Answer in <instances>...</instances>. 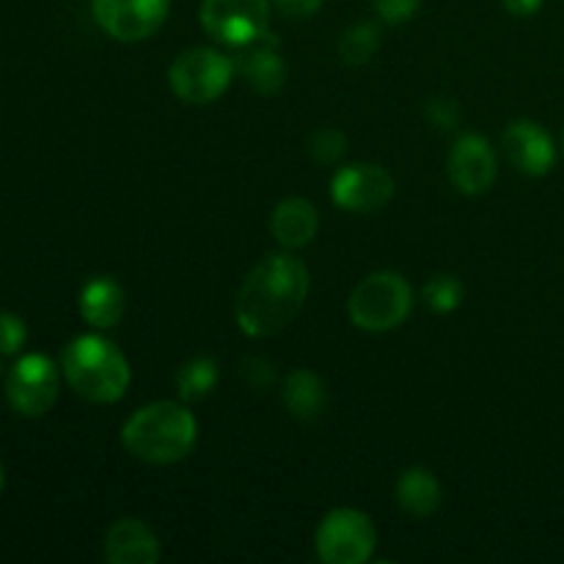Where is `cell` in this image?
Instances as JSON below:
<instances>
[{
  "label": "cell",
  "instance_id": "obj_1",
  "mask_svg": "<svg viewBox=\"0 0 564 564\" xmlns=\"http://www.w3.org/2000/svg\"><path fill=\"white\" fill-rule=\"evenodd\" d=\"M308 268L290 253H270L242 281L235 303V319L251 339L281 334L306 306Z\"/></svg>",
  "mask_w": 564,
  "mask_h": 564
},
{
  "label": "cell",
  "instance_id": "obj_2",
  "mask_svg": "<svg viewBox=\"0 0 564 564\" xmlns=\"http://www.w3.org/2000/svg\"><path fill=\"white\" fill-rule=\"evenodd\" d=\"M121 444L135 460L152 466H174L193 455L198 444V422L180 402L160 400L132 413L121 427Z\"/></svg>",
  "mask_w": 564,
  "mask_h": 564
},
{
  "label": "cell",
  "instance_id": "obj_3",
  "mask_svg": "<svg viewBox=\"0 0 564 564\" xmlns=\"http://www.w3.org/2000/svg\"><path fill=\"white\" fill-rule=\"evenodd\" d=\"M61 369L77 397L94 405L119 402L130 389V361L110 339L99 334L75 336L64 347Z\"/></svg>",
  "mask_w": 564,
  "mask_h": 564
},
{
  "label": "cell",
  "instance_id": "obj_4",
  "mask_svg": "<svg viewBox=\"0 0 564 564\" xmlns=\"http://www.w3.org/2000/svg\"><path fill=\"white\" fill-rule=\"evenodd\" d=\"M413 308V290L400 273L380 270L356 284L347 301V314L352 325L369 334L400 328Z\"/></svg>",
  "mask_w": 564,
  "mask_h": 564
},
{
  "label": "cell",
  "instance_id": "obj_5",
  "mask_svg": "<svg viewBox=\"0 0 564 564\" xmlns=\"http://www.w3.org/2000/svg\"><path fill=\"white\" fill-rule=\"evenodd\" d=\"M237 64L213 47H191L171 64L169 86L185 105H209L231 86Z\"/></svg>",
  "mask_w": 564,
  "mask_h": 564
},
{
  "label": "cell",
  "instance_id": "obj_6",
  "mask_svg": "<svg viewBox=\"0 0 564 564\" xmlns=\"http://www.w3.org/2000/svg\"><path fill=\"white\" fill-rule=\"evenodd\" d=\"M314 545L319 562L325 564H364L378 549V532L367 512L339 507L323 518Z\"/></svg>",
  "mask_w": 564,
  "mask_h": 564
},
{
  "label": "cell",
  "instance_id": "obj_7",
  "mask_svg": "<svg viewBox=\"0 0 564 564\" xmlns=\"http://www.w3.org/2000/svg\"><path fill=\"white\" fill-rule=\"evenodd\" d=\"M61 372L42 352H28L6 375V400L20 416L39 419L58 402Z\"/></svg>",
  "mask_w": 564,
  "mask_h": 564
},
{
  "label": "cell",
  "instance_id": "obj_8",
  "mask_svg": "<svg viewBox=\"0 0 564 564\" xmlns=\"http://www.w3.org/2000/svg\"><path fill=\"white\" fill-rule=\"evenodd\" d=\"M202 25L226 47H246L270 31V0H202Z\"/></svg>",
  "mask_w": 564,
  "mask_h": 564
},
{
  "label": "cell",
  "instance_id": "obj_9",
  "mask_svg": "<svg viewBox=\"0 0 564 564\" xmlns=\"http://www.w3.org/2000/svg\"><path fill=\"white\" fill-rule=\"evenodd\" d=\"M97 25L116 42H143L163 28L171 0H91Z\"/></svg>",
  "mask_w": 564,
  "mask_h": 564
},
{
  "label": "cell",
  "instance_id": "obj_10",
  "mask_svg": "<svg viewBox=\"0 0 564 564\" xmlns=\"http://www.w3.org/2000/svg\"><path fill=\"white\" fill-rule=\"evenodd\" d=\"M394 176L383 165L372 163H352L336 171L330 182V196L336 207L347 213H378L394 198Z\"/></svg>",
  "mask_w": 564,
  "mask_h": 564
},
{
  "label": "cell",
  "instance_id": "obj_11",
  "mask_svg": "<svg viewBox=\"0 0 564 564\" xmlns=\"http://www.w3.org/2000/svg\"><path fill=\"white\" fill-rule=\"evenodd\" d=\"M496 174H499V160L488 138L474 132L457 138L449 154V180L457 191L466 196H482L494 187Z\"/></svg>",
  "mask_w": 564,
  "mask_h": 564
},
{
  "label": "cell",
  "instance_id": "obj_12",
  "mask_svg": "<svg viewBox=\"0 0 564 564\" xmlns=\"http://www.w3.org/2000/svg\"><path fill=\"white\" fill-rule=\"evenodd\" d=\"M505 152L527 176H545L556 163V147L538 121H512L505 130Z\"/></svg>",
  "mask_w": 564,
  "mask_h": 564
},
{
  "label": "cell",
  "instance_id": "obj_13",
  "mask_svg": "<svg viewBox=\"0 0 564 564\" xmlns=\"http://www.w3.org/2000/svg\"><path fill=\"white\" fill-rule=\"evenodd\" d=\"M240 75L257 94L273 97L286 83V61L279 50V39L273 33H262L251 44L240 47V61H235Z\"/></svg>",
  "mask_w": 564,
  "mask_h": 564
},
{
  "label": "cell",
  "instance_id": "obj_14",
  "mask_svg": "<svg viewBox=\"0 0 564 564\" xmlns=\"http://www.w3.org/2000/svg\"><path fill=\"white\" fill-rule=\"evenodd\" d=\"M105 560L110 564H158L160 540L135 518H121L105 532Z\"/></svg>",
  "mask_w": 564,
  "mask_h": 564
},
{
  "label": "cell",
  "instance_id": "obj_15",
  "mask_svg": "<svg viewBox=\"0 0 564 564\" xmlns=\"http://www.w3.org/2000/svg\"><path fill=\"white\" fill-rule=\"evenodd\" d=\"M127 312L124 290L110 275H94L80 290V314L91 328L108 330L121 323Z\"/></svg>",
  "mask_w": 564,
  "mask_h": 564
},
{
  "label": "cell",
  "instance_id": "obj_16",
  "mask_svg": "<svg viewBox=\"0 0 564 564\" xmlns=\"http://www.w3.org/2000/svg\"><path fill=\"white\" fill-rule=\"evenodd\" d=\"M270 229L279 246L284 248H303L314 240L319 229V215L317 207L306 198H284L275 207Z\"/></svg>",
  "mask_w": 564,
  "mask_h": 564
},
{
  "label": "cell",
  "instance_id": "obj_17",
  "mask_svg": "<svg viewBox=\"0 0 564 564\" xmlns=\"http://www.w3.org/2000/svg\"><path fill=\"white\" fill-rule=\"evenodd\" d=\"M281 400H284L290 416L301 419V422H314L325 413L328 405V391L319 375L312 369H295L286 375L284 389H281Z\"/></svg>",
  "mask_w": 564,
  "mask_h": 564
},
{
  "label": "cell",
  "instance_id": "obj_18",
  "mask_svg": "<svg viewBox=\"0 0 564 564\" xmlns=\"http://www.w3.org/2000/svg\"><path fill=\"white\" fill-rule=\"evenodd\" d=\"M444 488L430 468L413 466L397 479V505L413 518H430L441 507Z\"/></svg>",
  "mask_w": 564,
  "mask_h": 564
},
{
  "label": "cell",
  "instance_id": "obj_19",
  "mask_svg": "<svg viewBox=\"0 0 564 564\" xmlns=\"http://www.w3.org/2000/svg\"><path fill=\"white\" fill-rule=\"evenodd\" d=\"M218 383V364L207 356H196L185 361L176 372V389L185 402H198Z\"/></svg>",
  "mask_w": 564,
  "mask_h": 564
},
{
  "label": "cell",
  "instance_id": "obj_20",
  "mask_svg": "<svg viewBox=\"0 0 564 564\" xmlns=\"http://www.w3.org/2000/svg\"><path fill=\"white\" fill-rule=\"evenodd\" d=\"M380 47V28L375 22H358L350 31H345L339 42V53L345 58V64L361 66L378 53Z\"/></svg>",
  "mask_w": 564,
  "mask_h": 564
},
{
  "label": "cell",
  "instance_id": "obj_21",
  "mask_svg": "<svg viewBox=\"0 0 564 564\" xmlns=\"http://www.w3.org/2000/svg\"><path fill=\"white\" fill-rule=\"evenodd\" d=\"M422 297L430 312L449 314L460 306L463 297H466V290H463L460 279H455V275H435V279L427 281Z\"/></svg>",
  "mask_w": 564,
  "mask_h": 564
},
{
  "label": "cell",
  "instance_id": "obj_22",
  "mask_svg": "<svg viewBox=\"0 0 564 564\" xmlns=\"http://www.w3.org/2000/svg\"><path fill=\"white\" fill-rule=\"evenodd\" d=\"M345 135L339 130H334V127H323V130L312 132V138H308V154L323 165H334L345 154Z\"/></svg>",
  "mask_w": 564,
  "mask_h": 564
},
{
  "label": "cell",
  "instance_id": "obj_23",
  "mask_svg": "<svg viewBox=\"0 0 564 564\" xmlns=\"http://www.w3.org/2000/svg\"><path fill=\"white\" fill-rule=\"evenodd\" d=\"M28 339V328L14 312H0V356H17Z\"/></svg>",
  "mask_w": 564,
  "mask_h": 564
},
{
  "label": "cell",
  "instance_id": "obj_24",
  "mask_svg": "<svg viewBox=\"0 0 564 564\" xmlns=\"http://www.w3.org/2000/svg\"><path fill=\"white\" fill-rule=\"evenodd\" d=\"M375 11L380 14V20L391 22V25H402V22L413 20L422 6V0H372Z\"/></svg>",
  "mask_w": 564,
  "mask_h": 564
},
{
  "label": "cell",
  "instance_id": "obj_25",
  "mask_svg": "<svg viewBox=\"0 0 564 564\" xmlns=\"http://www.w3.org/2000/svg\"><path fill=\"white\" fill-rule=\"evenodd\" d=\"M427 119L433 121L435 127H444V130H449V127H455L457 119H460V108H457L455 99L435 97L427 102Z\"/></svg>",
  "mask_w": 564,
  "mask_h": 564
},
{
  "label": "cell",
  "instance_id": "obj_26",
  "mask_svg": "<svg viewBox=\"0 0 564 564\" xmlns=\"http://www.w3.org/2000/svg\"><path fill=\"white\" fill-rule=\"evenodd\" d=\"M273 3L290 20H306V17H314L323 9V0H273Z\"/></svg>",
  "mask_w": 564,
  "mask_h": 564
},
{
  "label": "cell",
  "instance_id": "obj_27",
  "mask_svg": "<svg viewBox=\"0 0 564 564\" xmlns=\"http://www.w3.org/2000/svg\"><path fill=\"white\" fill-rule=\"evenodd\" d=\"M505 9L516 17H532L543 9V0H505Z\"/></svg>",
  "mask_w": 564,
  "mask_h": 564
},
{
  "label": "cell",
  "instance_id": "obj_28",
  "mask_svg": "<svg viewBox=\"0 0 564 564\" xmlns=\"http://www.w3.org/2000/svg\"><path fill=\"white\" fill-rule=\"evenodd\" d=\"M6 488V471H3V463H0V494H3Z\"/></svg>",
  "mask_w": 564,
  "mask_h": 564
},
{
  "label": "cell",
  "instance_id": "obj_29",
  "mask_svg": "<svg viewBox=\"0 0 564 564\" xmlns=\"http://www.w3.org/2000/svg\"><path fill=\"white\" fill-rule=\"evenodd\" d=\"M562 147H564V135H562Z\"/></svg>",
  "mask_w": 564,
  "mask_h": 564
}]
</instances>
